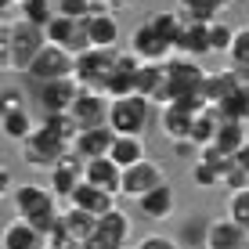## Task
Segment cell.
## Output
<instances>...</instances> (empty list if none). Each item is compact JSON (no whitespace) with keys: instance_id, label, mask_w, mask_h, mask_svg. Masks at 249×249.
<instances>
[{"instance_id":"15","label":"cell","mask_w":249,"mask_h":249,"mask_svg":"<svg viewBox=\"0 0 249 249\" xmlns=\"http://www.w3.org/2000/svg\"><path fill=\"white\" fill-rule=\"evenodd\" d=\"M141 58L134 54V51H119L116 58V72L112 80H108V98H130V94H137V72H141Z\"/></svg>"},{"instance_id":"35","label":"cell","mask_w":249,"mask_h":249,"mask_svg":"<svg viewBox=\"0 0 249 249\" xmlns=\"http://www.w3.org/2000/svg\"><path fill=\"white\" fill-rule=\"evenodd\" d=\"M148 22L156 25L166 40H174V44H177V33H181V25H184V15L181 11H152Z\"/></svg>"},{"instance_id":"36","label":"cell","mask_w":249,"mask_h":249,"mask_svg":"<svg viewBox=\"0 0 249 249\" xmlns=\"http://www.w3.org/2000/svg\"><path fill=\"white\" fill-rule=\"evenodd\" d=\"M228 217L235 220L242 231H249V188L231 192V199H228Z\"/></svg>"},{"instance_id":"30","label":"cell","mask_w":249,"mask_h":249,"mask_svg":"<svg viewBox=\"0 0 249 249\" xmlns=\"http://www.w3.org/2000/svg\"><path fill=\"white\" fill-rule=\"evenodd\" d=\"M54 15H58V4H51V0H25V4L18 7V18L36 25V29H47Z\"/></svg>"},{"instance_id":"11","label":"cell","mask_w":249,"mask_h":249,"mask_svg":"<svg viewBox=\"0 0 249 249\" xmlns=\"http://www.w3.org/2000/svg\"><path fill=\"white\" fill-rule=\"evenodd\" d=\"M83 174H87V162L76 156V152H65V156L51 166V192H54V199L58 202L72 199L76 188L83 184Z\"/></svg>"},{"instance_id":"31","label":"cell","mask_w":249,"mask_h":249,"mask_svg":"<svg viewBox=\"0 0 249 249\" xmlns=\"http://www.w3.org/2000/svg\"><path fill=\"white\" fill-rule=\"evenodd\" d=\"M177 7H181V15L192 18V22H206V25L220 22V11H217L213 0H177Z\"/></svg>"},{"instance_id":"26","label":"cell","mask_w":249,"mask_h":249,"mask_svg":"<svg viewBox=\"0 0 249 249\" xmlns=\"http://www.w3.org/2000/svg\"><path fill=\"white\" fill-rule=\"evenodd\" d=\"M108 159H112L119 170H130V166H137V162H144L148 159L144 156V137H116Z\"/></svg>"},{"instance_id":"41","label":"cell","mask_w":249,"mask_h":249,"mask_svg":"<svg viewBox=\"0 0 249 249\" xmlns=\"http://www.w3.org/2000/svg\"><path fill=\"white\" fill-rule=\"evenodd\" d=\"M137 249H181V246H177L170 235H148V238L137 242Z\"/></svg>"},{"instance_id":"29","label":"cell","mask_w":249,"mask_h":249,"mask_svg":"<svg viewBox=\"0 0 249 249\" xmlns=\"http://www.w3.org/2000/svg\"><path fill=\"white\" fill-rule=\"evenodd\" d=\"M80 25L83 22H76V18H65V15H54L51 18V25H47V44H54V47H72V40H76V33H80Z\"/></svg>"},{"instance_id":"44","label":"cell","mask_w":249,"mask_h":249,"mask_svg":"<svg viewBox=\"0 0 249 249\" xmlns=\"http://www.w3.org/2000/svg\"><path fill=\"white\" fill-rule=\"evenodd\" d=\"M11 4H18V7H22L25 0H0V7H4V11H7V7H11Z\"/></svg>"},{"instance_id":"40","label":"cell","mask_w":249,"mask_h":249,"mask_svg":"<svg viewBox=\"0 0 249 249\" xmlns=\"http://www.w3.org/2000/svg\"><path fill=\"white\" fill-rule=\"evenodd\" d=\"M224 188H228V192H242V188H249V170H242L238 162H231V170L224 174Z\"/></svg>"},{"instance_id":"24","label":"cell","mask_w":249,"mask_h":249,"mask_svg":"<svg viewBox=\"0 0 249 249\" xmlns=\"http://www.w3.org/2000/svg\"><path fill=\"white\" fill-rule=\"evenodd\" d=\"M246 141H249V123H238V119H220V130H217V148L224 152V156L235 159L238 152L246 148Z\"/></svg>"},{"instance_id":"37","label":"cell","mask_w":249,"mask_h":249,"mask_svg":"<svg viewBox=\"0 0 249 249\" xmlns=\"http://www.w3.org/2000/svg\"><path fill=\"white\" fill-rule=\"evenodd\" d=\"M231 69H238V72H249V25H242L235 36V47H231Z\"/></svg>"},{"instance_id":"19","label":"cell","mask_w":249,"mask_h":249,"mask_svg":"<svg viewBox=\"0 0 249 249\" xmlns=\"http://www.w3.org/2000/svg\"><path fill=\"white\" fill-rule=\"evenodd\" d=\"M116 137H119V134L112 130V126H101V130H80V137H76V144H72V152H76L83 162L105 159L108 152H112Z\"/></svg>"},{"instance_id":"28","label":"cell","mask_w":249,"mask_h":249,"mask_svg":"<svg viewBox=\"0 0 249 249\" xmlns=\"http://www.w3.org/2000/svg\"><path fill=\"white\" fill-rule=\"evenodd\" d=\"M98 231H101L105 238H112V242L123 249L126 242H130V217H126L123 210H112L108 217H101V220H98Z\"/></svg>"},{"instance_id":"18","label":"cell","mask_w":249,"mask_h":249,"mask_svg":"<svg viewBox=\"0 0 249 249\" xmlns=\"http://www.w3.org/2000/svg\"><path fill=\"white\" fill-rule=\"evenodd\" d=\"M174 54H184V58L213 54V51H210V25H206V22L184 18L181 33H177V44H174Z\"/></svg>"},{"instance_id":"21","label":"cell","mask_w":249,"mask_h":249,"mask_svg":"<svg viewBox=\"0 0 249 249\" xmlns=\"http://www.w3.org/2000/svg\"><path fill=\"white\" fill-rule=\"evenodd\" d=\"M83 181L101 188V192H112V195H123V170L116 166L112 159H90L87 162V174H83Z\"/></svg>"},{"instance_id":"20","label":"cell","mask_w":249,"mask_h":249,"mask_svg":"<svg viewBox=\"0 0 249 249\" xmlns=\"http://www.w3.org/2000/svg\"><path fill=\"white\" fill-rule=\"evenodd\" d=\"M238 87H242V80H238L235 69H213L210 76H206V87H202V98L210 108H220L224 101L235 94Z\"/></svg>"},{"instance_id":"33","label":"cell","mask_w":249,"mask_h":249,"mask_svg":"<svg viewBox=\"0 0 249 249\" xmlns=\"http://www.w3.org/2000/svg\"><path fill=\"white\" fill-rule=\"evenodd\" d=\"M220 119H238V123H249V83H242L231 98L220 105Z\"/></svg>"},{"instance_id":"9","label":"cell","mask_w":249,"mask_h":249,"mask_svg":"<svg viewBox=\"0 0 249 249\" xmlns=\"http://www.w3.org/2000/svg\"><path fill=\"white\" fill-rule=\"evenodd\" d=\"M130 51L141 58V62H148V65H162V62H170V58H174V40H166L156 25L144 18V22L130 33Z\"/></svg>"},{"instance_id":"27","label":"cell","mask_w":249,"mask_h":249,"mask_svg":"<svg viewBox=\"0 0 249 249\" xmlns=\"http://www.w3.org/2000/svg\"><path fill=\"white\" fill-rule=\"evenodd\" d=\"M62 224H65V231L76 238V242H87L94 231H98V217L76 210V206H62Z\"/></svg>"},{"instance_id":"42","label":"cell","mask_w":249,"mask_h":249,"mask_svg":"<svg viewBox=\"0 0 249 249\" xmlns=\"http://www.w3.org/2000/svg\"><path fill=\"white\" fill-rule=\"evenodd\" d=\"M235 162H238V166H242V170H249V141H246V148H242V152H238V156H235Z\"/></svg>"},{"instance_id":"23","label":"cell","mask_w":249,"mask_h":249,"mask_svg":"<svg viewBox=\"0 0 249 249\" xmlns=\"http://www.w3.org/2000/svg\"><path fill=\"white\" fill-rule=\"evenodd\" d=\"M87 36H90V47H98V51H116V47H119V18H116V11L87 18Z\"/></svg>"},{"instance_id":"2","label":"cell","mask_w":249,"mask_h":249,"mask_svg":"<svg viewBox=\"0 0 249 249\" xmlns=\"http://www.w3.org/2000/svg\"><path fill=\"white\" fill-rule=\"evenodd\" d=\"M15 210H18V217L22 220H29L33 228L40 231V235H51V228L58 224V217H62V206H58L54 199V192H51L47 184H33V181H25L15 188Z\"/></svg>"},{"instance_id":"7","label":"cell","mask_w":249,"mask_h":249,"mask_svg":"<svg viewBox=\"0 0 249 249\" xmlns=\"http://www.w3.org/2000/svg\"><path fill=\"white\" fill-rule=\"evenodd\" d=\"M25 76H29L36 87H47V83H58V80H76V58L69 54L65 47L47 44L44 51H40V58L29 65Z\"/></svg>"},{"instance_id":"16","label":"cell","mask_w":249,"mask_h":249,"mask_svg":"<svg viewBox=\"0 0 249 249\" xmlns=\"http://www.w3.org/2000/svg\"><path fill=\"white\" fill-rule=\"evenodd\" d=\"M80 83L76 80H58V83H47V87L36 90L40 98V108H44V116H54V112H72L76 98H80Z\"/></svg>"},{"instance_id":"1","label":"cell","mask_w":249,"mask_h":249,"mask_svg":"<svg viewBox=\"0 0 249 249\" xmlns=\"http://www.w3.org/2000/svg\"><path fill=\"white\" fill-rule=\"evenodd\" d=\"M47 47V33L36 29V25L22 22V18H4V29H0V62H4L7 72H29V65L40 58V51Z\"/></svg>"},{"instance_id":"14","label":"cell","mask_w":249,"mask_h":249,"mask_svg":"<svg viewBox=\"0 0 249 249\" xmlns=\"http://www.w3.org/2000/svg\"><path fill=\"white\" fill-rule=\"evenodd\" d=\"M202 246L206 249H246L249 246V231H242L231 217H217V220L206 224Z\"/></svg>"},{"instance_id":"47","label":"cell","mask_w":249,"mask_h":249,"mask_svg":"<svg viewBox=\"0 0 249 249\" xmlns=\"http://www.w3.org/2000/svg\"><path fill=\"white\" fill-rule=\"evenodd\" d=\"M40 249H54V246H47V242H44V246H40Z\"/></svg>"},{"instance_id":"13","label":"cell","mask_w":249,"mask_h":249,"mask_svg":"<svg viewBox=\"0 0 249 249\" xmlns=\"http://www.w3.org/2000/svg\"><path fill=\"white\" fill-rule=\"evenodd\" d=\"M0 119H4V137L15 141V144H22L25 137L36 130V123H33V116L25 112V101H22L18 90L4 94V116H0Z\"/></svg>"},{"instance_id":"3","label":"cell","mask_w":249,"mask_h":249,"mask_svg":"<svg viewBox=\"0 0 249 249\" xmlns=\"http://www.w3.org/2000/svg\"><path fill=\"white\" fill-rule=\"evenodd\" d=\"M206 76L210 72L199 65V58L174 54L166 62V105L170 101H184V98H202Z\"/></svg>"},{"instance_id":"39","label":"cell","mask_w":249,"mask_h":249,"mask_svg":"<svg viewBox=\"0 0 249 249\" xmlns=\"http://www.w3.org/2000/svg\"><path fill=\"white\" fill-rule=\"evenodd\" d=\"M54 4H58V15L76 18V22H87L94 15V0H54Z\"/></svg>"},{"instance_id":"32","label":"cell","mask_w":249,"mask_h":249,"mask_svg":"<svg viewBox=\"0 0 249 249\" xmlns=\"http://www.w3.org/2000/svg\"><path fill=\"white\" fill-rule=\"evenodd\" d=\"M44 126H47V130H54V134L69 144V148H72V144H76V137H80V123L72 119V112H54V116H44Z\"/></svg>"},{"instance_id":"43","label":"cell","mask_w":249,"mask_h":249,"mask_svg":"<svg viewBox=\"0 0 249 249\" xmlns=\"http://www.w3.org/2000/svg\"><path fill=\"white\" fill-rule=\"evenodd\" d=\"M213 4H217V11H220V15H224V11H228V7H231V0H213Z\"/></svg>"},{"instance_id":"6","label":"cell","mask_w":249,"mask_h":249,"mask_svg":"<svg viewBox=\"0 0 249 249\" xmlns=\"http://www.w3.org/2000/svg\"><path fill=\"white\" fill-rule=\"evenodd\" d=\"M116 58H119V47L116 51H87V54L76 58V83L83 90H108V80L116 72Z\"/></svg>"},{"instance_id":"38","label":"cell","mask_w":249,"mask_h":249,"mask_svg":"<svg viewBox=\"0 0 249 249\" xmlns=\"http://www.w3.org/2000/svg\"><path fill=\"white\" fill-rule=\"evenodd\" d=\"M192 184L195 188H217V184H224V177H220V170H213L210 162L195 159L192 162Z\"/></svg>"},{"instance_id":"25","label":"cell","mask_w":249,"mask_h":249,"mask_svg":"<svg viewBox=\"0 0 249 249\" xmlns=\"http://www.w3.org/2000/svg\"><path fill=\"white\" fill-rule=\"evenodd\" d=\"M44 242H47V238L40 235L29 220H22V217L4 228V249H40Z\"/></svg>"},{"instance_id":"34","label":"cell","mask_w":249,"mask_h":249,"mask_svg":"<svg viewBox=\"0 0 249 249\" xmlns=\"http://www.w3.org/2000/svg\"><path fill=\"white\" fill-rule=\"evenodd\" d=\"M235 36H238V25L213 22V25H210V51H213V54H231Z\"/></svg>"},{"instance_id":"46","label":"cell","mask_w":249,"mask_h":249,"mask_svg":"<svg viewBox=\"0 0 249 249\" xmlns=\"http://www.w3.org/2000/svg\"><path fill=\"white\" fill-rule=\"evenodd\" d=\"M242 11H246V18H249V0H246V4H242Z\"/></svg>"},{"instance_id":"8","label":"cell","mask_w":249,"mask_h":249,"mask_svg":"<svg viewBox=\"0 0 249 249\" xmlns=\"http://www.w3.org/2000/svg\"><path fill=\"white\" fill-rule=\"evenodd\" d=\"M18 148H22V159L29 162V166H44V170H51L58 159L65 156V152H72V148L62 141V137H58L54 130H47L44 123H36V130L25 137Z\"/></svg>"},{"instance_id":"17","label":"cell","mask_w":249,"mask_h":249,"mask_svg":"<svg viewBox=\"0 0 249 249\" xmlns=\"http://www.w3.org/2000/svg\"><path fill=\"white\" fill-rule=\"evenodd\" d=\"M116 199L119 195H112V192H101V188H94V184H87L83 181L80 188H76V195L69 199L65 206H76V210H83V213H90V217H108L112 210H119L116 206Z\"/></svg>"},{"instance_id":"12","label":"cell","mask_w":249,"mask_h":249,"mask_svg":"<svg viewBox=\"0 0 249 249\" xmlns=\"http://www.w3.org/2000/svg\"><path fill=\"white\" fill-rule=\"evenodd\" d=\"M162 184H170V181H166V174H162V166L156 159H144L137 166L123 170V195L134 199V202L144 199L148 192H156V188H162Z\"/></svg>"},{"instance_id":"22","label":"cell","mask_w":249,"mask_h":249,"mask_svg":"<svg viewBox=\"0 0 249 249\" xmlns=\"http://www.w3.org/2000/svg\"><path fill=\"white\" fill-rule=\"evenodd\" d=\"M174 210H177L174 184H162L156 192H148L144 199H137V213L144 220H166V217H174Z\"/></svg>"},{"instance_id":"45","label":"cell","mask_w":249,"mask_h":249,"mask_svg":"<svg viewBox=\"0 0 249 249\" xmlns=\"http://www.w3.org/2000/svg\"><path fill=\"white\" fill-rule=\"evenodd\" d=\"M116 7H130V4H137V0H112Z\"/></svg>"},{"instance_id":"10","label":"cell","mask_w":249,"mask_h":249,"mask_svg":"<svg viewBox=\"0 0 249 249\" xmlns=\"http://www.w3.org/2000/svg\"><path fill=\"white\" fill-rule=\"evenodd\" d=\"M108 116H112V98L101 90H80L72 105V119L80 123V130H101L108 126Z\"/></svg>"},{"instance_id":"4","label":"cell","mask_w":249,"mask_h":249,"mask_svg":"<svg viewBox=\"0 0 249 249\" xmlns=\"http://www.w3.org/2000/svg\"><path fill=\"white\" fill-rule=\"evenodd\" d=\"M206 108V98H184V101H170V105L159 108V130L166 141L181 144V141H192V126H195V116Z\"/></svg>"},{"instance_id":"5","label":"cell","mask_w":249,"mask_h":249,"mask_svg":"<svg viewBox=\"0 0 249 249\" xmlns=\"http://www.w3.org/2000/svg\"><path fill=\"white\" fill-rule=\"evenodd\" d=\"M152 101L141 98V94H130V98H112V116H108V126L119 137H144V126H148L152 116Z\"/></svg>"}]
</instances>
